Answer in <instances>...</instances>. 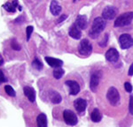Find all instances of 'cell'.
Masks as SVG:
<instances>
[{"label": "cell", "instance_id": "277c9868", "mask_svg": "<svg viewBox=\"0 0 133 127\" xmlns=\"http://www.w3.org/2000/svg\"><path fill=\"white\" fill-rule=\"evenodd\" d=\"M63 118L65 123L68 125H76L77 122H78V118H77L76 113H74L72 110H69V109L64 110Z\"/></svg>", "mask_w": 133, "mask_h": 127}, {"label": "cell", "instance_id": "f1b7e54d", "mask_svg": "<svg viewBox=\"0 0 133 127\" xmlns=\"http://www.w3.org/2000/svg\"><path fill=\"white\" fill-rule=\"evenodd\" d=\"M7 81V79L5 78V74H4L3 71L2 70H0V84L2 83H5V82Z\"/></svg>", "mask_w": 133, "mask_h": 127}, {"label": "cell", "instance_id": "83f0119b", "mask_svg": "<svg viewBox=\"0 0 133 127\" xmlns=\"http://www.w3.org/2000/svg\"><path fill=\"white\" fill-rule=\"evenodd\" d=\"M124 88H125L126 92L130 93L132 91V86H131V84H130V82H125V83H124Z\"/></svg>", "mask_w": 133, "mask_h": 127}, {"label": "cell", "instance_id": "30bf717a", "mask_svg": "<svg viewBox=\"0 0 133 127\" xmlns=\"http://www.w3.org/2000/svg\"><path fill=\"white\" fill-rule=\"evenodd\" d=\"M74 106H75V108H76L77 112H79V113H83V112H84L85 109H86L87 101H85L84 99L78 98L74 101Z\"/></svg>", "mask_w": 133, "mask_h": 127}, {"label": "cell", "instance_id": "484cf974", "mask_svg": "<svg viewBox=\"0 0 133 127\" xmlns=\"http://www.w3.org/2000/svg\"><path fill=\"white\" fill-rule=\"evenodd\" d=\"M108 35H105L103 40L99 42V45L101 46V47H106L107 43H108Z\"/></svg>", "mask_w": 133, "mask_h": 127}, {"label": "cell", "instance_id": "d6986e66", "mask_svg": "<svg viewBox=\"0 0 133 127\" xmlns=\"http://www.w3.org/2000/svg\"><path fill=\"white\" fill-rule=\"evenodd\" d=\"M50 99H51V101H52V103H54V104H58V103L61 102L62 100L61 94L58 92H56V91H51Z\"/></svg>", "mask_w": 133, "mask_h": 127}, {"label": "cell", "instance_id": "d4e9b609", "mask_svg": "<svg viewBox=\"0 0 133 127\" xmlns=\"http://www.w3.org/2000/svg\"><path fill=\"white\" fill-rule=\"evenodd\" d=\"M33 27L32 26H29L27 27V28H26V35H27V40L28 41H29V39H30V36L32 35V33H33Z\"/></svg>", "mask_w": 133, "mask_h": 127}, {"label": "cell", "instance_id": "44dd1931", "mask_svg": "<svg viewBox=\"0 0 133 127\" xmlns=\"http://www.w3.org/2000/svg\"><path fill=\"white\" fill-rule=\"evenodd\" d=\"M64 73H65V71H64L63 69L61 68V67H57V68L54 69V71H53V77L55 78L56 80H59L61 78H62V76L64 75Z\"/></svg>", "mask_w": 133, "mask_h": 127}, {"label": "cell", "instance_id": "5bb4252c", "mask_svg": "<svg viewBox=\"0 0 133 127\" xmlns=\"http://www.w3.org/2000/svg\"><path fill=\"white\" fill-rule=\"evenodd\" d=\"M44 60L46 61L47 64H48L50 66L54 67V68H57V67H61L62 65H63V61L61 60V59L51 58V57H45V58H44Z\"/></svg>", "mask_w": 133, "mask_h": 127}, {"label": "cell", "instance_id": "9c48e42d", "mask_svg": "<svg viewBox=\"0 0 133 127\" xmlns=\"http://www.w3.org/2000/svg\"><path fill=\"white\" fill-rule=\"evenodd\" d=\"M66 85L70 88L69 94L71 95H76L80 92V86L75 80H66Z\"/></svg>", "mask_w": 133, "mask_h": 127}, {"label": "cell", "instance_id": "5b68a950", "mask_svg": "<svg viewBox=\"0 0 133 127\" xmlns=\"http://www.w3.org/2000/svg\"><path fill=\"white\" fill-rule=\"evenodd\" d=\"M78 50H79V53H80L82 56L88 57V56H90L92 52V45L87 39H84L81 42L80 45H79Z\"/></svg>", "mask_w": 133, "mask_h": 127}, {"label": "cell", "instance_id": "52a82bcc", "mask_svg": "<svg viewBox=\"0 0 133 127\" xmlns=\"http://www.w3.org/2000/svg\"><path fill=\"white\" fill-rule=\"evenodd\" d=\"M118 13L117 8L114 7V6H107L102 12V17L105 20H113L115 18V16Z\"/></svg>", "mask_w": 133, "mask_h": 127}, {"label": "cell", "instance_id": "4dcf8cb0", "mask_svg": "<svg viewBox=\"0 0 133 127\" xmlns=\"http://www.w3.org/2000/svg\"><path fill=\"white\" fill-rule=\"evenodd\" d=\"M66 15H63V16H61V18L59 19V20H58V23H61V22H62V21H63L64 20H65V19L66 18Z\"/></svg>", "mask_w": 133, "mask_h": 127}, {"label": "cell", "instance_id": "d6a6232c", "mask_svg": "<svg viewBox=\"0 0 133 127\" xmlns=\"http://www.w3.org/2000/svg\"><path fill=\"white\" fill-rule=\"evenodd\" d=\"M76 1H77V0H74V2H76Z\"/></svg>", "mask_w": 133, "mask_h": 127}, {"label": "cell", "instance_id": "8992f818", "mask_svg": "<svg viewBox=\"0 0 133 127\" xmlns=\"http://www.w3.org/2000/svg\"><path fill=\"white\" fill-rule=\"evenodd\" d=\"M119 42L123 50H127L133 46V38L129 34H123L119 37Z\"/></svg>", "mask_w": 133, "mask_h": 127}, {"label": "cell", "instance_id": "6da1fadb", "mask_svg": "<svg viewBox=\"0 0 133 127\" xmlns=\"http://www.w3.org/2000/svg\"><path fill=\"white\" fill-rule=\"evenodd\" d=\"M106 27V20L103 17H98L93 20L91 30L90 31V36L93 39H96L98 35L105 29Z\"/></svg>", "mask_w": 133, "mask_h": 127}, {"label": "cell", "instance_id": "7a4b0ae2", "mask_svg": "<svg viewBox=\"0 0 133 127\" xmlns=\"http://www.w3.org/2000/svg\"><path fill=\"white\" fill-rule=\"evenodd\" d=\"M133 20V12H124V13L121 14L115 21V27H125L128 26L131 23Z\"/></svg>", "mask_w": 133, "mask_h": 127}, {"label": "cell", "instance_id": "ba28073f", "mask_svg": "<svg viewBox=\"0 0 133 127\" xmlns=\"http://www.w3.org/2000/svg\"><path fill=\"white\" fill-rule=\"evenodd\" d=\"M105 57H106L107 60L109 61V62L115 63L119 60L120 55H119V52L117 51V50H115V49H114V48H111L106 52Z\"/></svg>", "mask_w": 133, "mask_h": 127}, {"label": "cell", "instance_id": "9a60e30c", "mask_svg": "<svg viewBox=\"0 0 133 127\" xmlns=\"http://www.w3.org/2000/svg\"><path fill=\"white\" fill-rule=\"evenodd\" d=\"M61 10H62V8H61V6L59 5V4L58 3L57 1H55V0H52L50 5V11L51 13L55 16L59 15L61 12Z\"/></svg>", "mask_w": 133, "mask_h": 127}, {"label": "cell", "instance_id": "cb8c5ba5", "mask_svg": "<svg viewBox=\"0 0 133 127\" xmlns=\"http://www.w3.org/2000/svg\"><path fill=\"white\" fill-rule=\"evenodd\" d=\"M11 47H12V50H17V51H19V50H21V45L18 43V42L16 41V39H12V42H11Z\"/></svg>", "mask_w": 133, "mask_h": 127}, {"label": "cell", "instance_id": "7402d4cb", "mask_svg": "<svg viewBox=\"0 0 133 127\" xmlns=\"http://www.w3.org/2000/svg\"><path fill=\"white\" fill-rule=\"evenodd\" d=\"M32 66H33L35 69L37 70V71H40V70H42V69H43L44 65H43L42 62L39 60V59L36 58V59H34L33 62H32Z\"/></svg>", "mask_w": 133, "mask_h": 127}, {"label": "cell", "instance_id": "2e32d148", "mask_svg": "<svg viewBox=\"0 0 133 127\" xmlns=\"http://www.w3.org/2000/svg\"><path fill=\"white\" fill-rule=\"evenodd\" d=\"M76 24L80 29H85L87 27V17L85 15H78L76 20Z\"/></svg>", "mask_w": 133, "mask_h": 127}, {"label": "cell", "instance_id": "1f68e13d", "mask_svg": "<svg viewBox=\"0 0 133 127\" xmlns=\"http://www.w3.org/2000/svg\"><path fill=\"white\" fill-rule=\"evenodd\" d=\"M3 63H4V60H3V59H2L1 58H0V65H3Z\"/></svg>", "mask_w": 133, "mask_h": 127}, {"label": "cell", "instance_id": "ac0fdd59", "mask_svg": "<svg viewBox=\"0 0 133 127\" xmlns=\"http://www.w3.org/2000/svg\"><path fill=\"white\" fill-rule=\"evenodd\" d=\"M91 120L93 122L95 123H98L101 121L102 119V116H101V113H100V111L98 110V109H94L92 112L91 113Z\"/></svg>", "mask_w": 133, "mask_h": 127}, {"label": "cell", "instance_id": "603a6c76", "mask_svg": "<svg viewBox=\"0 0 133 127\" xmlns=\"http://www.w3.org/2000/svg\"><path fill=\"white\" fill-rule=\"evenodd\" d=\"M5 91L6 94L9 95V96L14 97L16 95L15 91H14V89L12 88V86H11L10 85H5Z\"/></svg>", "mask_w": 133, "mask_h": 127}, {"label": "cell", "instance_id": "f546056e", "mask_svg": "<svg viewBox=\"0 0 133 127\" xmlns=\"http://www.w3.org/2000/svg\"><path fill=\"white\" fill-rule=\"evenodd\" d=\"M128 74L130 76H133V64H131V65H130V69H129V73Z\"/></svg>", "mask_w": 133, "mask_h": 127}, {"label": "cell", "instance_id": "ffe728a7", "mask_svg": "<svg viewBox=\"0 0 133 127\" xmlns=\"http://www.w3.org/2000/svg\"><path fill=\"white\" fill-rule=\"evenodd\" d=\"M17 6V1L14 0L12 3H10V2H7V3L5 5V9L9 12H15V7Z\"/></svg>", "mask_w": 133, "mask_h": 127}, {"label": "cell", "instance_id": "4316f807", "mask_svg": "<svg viewBox=\"0 0 133 127\" xmlns=\"http://www.w3.org/2000/svg\"><path fill=\"white\" fill-rule=\"evenodd\" d=\"M129 109H130V113L133 115V94L130 96V104H129Z\"/></svg>", "mask_w": 133, "mask_h": 127}, {"label": "cell", "instance_id": "3957f363", "mask_svg": "<svg viewBox=\"0 0 133 127\" xmlns=\"http://www.w3.org/2000/svg\"><path fill=\"white\" fill-rule=\"evenodd\" d=\"M107 98L111 105L116 106L120 102V94L118 90L115 88H110L107 94Z\"/></svg>", "mask_w": 133, "mask_h": 127}, {"label": "cell", "instance_id": "8fae6325", "mask_svg": "<svg viewBox=\"0 0 133 127\" xmlns=\"http://www.w3.org/2000/svg\"><path fill=\"white\" fill-rule=\"evenodd\" d=\"M99 79H100V76L97 73H92L91 80H90V88H91L92 92H96L97 91L98 83H99Z\"/></svg>", "mask_w": 133, "mask_h": 127}, {"label": "cell", "instance_id": "e0dca14e", "mask_svg": "<svg viewBox=\"0 0 133 127\" xmlns=\"http://www.w3.org/2000/svg\"><path fill=\"white\" fill-rule=\"evenodd\" d=\"M36 124L38 127H46L47 126V116L45 114L41 113L37 116L36 118Z\"/></svg>", "mask_w": 133, "mask_h": 127}, {"label": "cell", "instance_id": "7c38bea8", "mask_svg": "<svg viewBox=\"0 0 133 127\" xmlns=\"http://www.w3.org/2000/svg\"><path fill=\"white\" fill-rule=\"evenodd\" d=\"M68 35H69L72 38H74V39L78 40V39H80L81 36H82V32H81V29L77 27V25L75 23V24H73L71 27L69 28Z\"/></svg>", "mask_w": 133, "mask_h": 127}, {"label": "cell", "instance_id": "4fadbf2b", "mask_svg": "<svg viewBox=\"0 0 133 127\" xmlns=\"http://www.w3.org/2000/svg\"><path fill=\"white\" fill-rule=\"evenodd\" d=\"M23 92H24L25 96L31 102H34L36 101V91L33 88H31V86H24Z\"/></svg>", "mask_w": 133, "mask_h": 127}]
</instances>
